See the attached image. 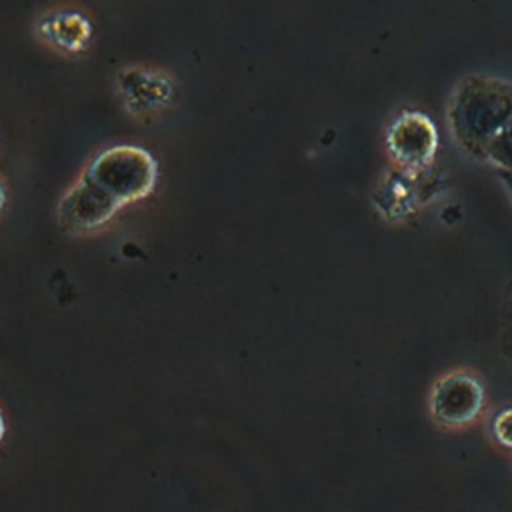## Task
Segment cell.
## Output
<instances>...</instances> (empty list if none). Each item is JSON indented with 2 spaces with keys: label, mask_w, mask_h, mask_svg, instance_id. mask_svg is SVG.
<instances>
[{
  "label": "cell",
  "mask_w": 512,
  "mask_h": 512,
  "mask_svg": "<svg viewBox=\"0 0 512 512\" xmlns=\"http://www.w3.org/2000/svg\"><path fill=\"white\" fill-rule=\"evenodd\" d=\"M124 74L126 80H120V86L130 108H138L142 94H146V110L162 106V102L170 98V86L158 74L140 68L124 70Z\"/></svg>",
  "instance_id": "cell-6"
},
{
  "label": "cell",
  "mask_w": 512,
  "mask_h": 512,
  "mask_svg": "<svg viewBox=\"0 0 512 512\" xmlns=\"http://www.w3.org/2000/svg\"><path fill=\"white\" fill-rule=\"evenodd\" d=\"M486 160L496 170L512 172V120L498 132L486 150Z\"/></svg>",
  "instance_id": "cell-7"
},
{
  "label": "cell",
  "mask_w": 512,
  "mask_h": 512,
  "mask_svg": "<svg viewBox=\"0 0 512 512\" xmlns=\"http://www.w3.org/2000/svg\"><path fill=\"white\" fill-rule=\"evenodd\" d=\"M448 126L456 144L470 156L486 160V150L512 120V82L470 74L452 90Z\"/></svg>",
  "instance_id": "cell-1"
},
{
  "label": "cell",
  "mask_w": 512,
  "mask_h": 512,
  "mask_svg": "<svg viewBox=\"0 0 512 512\" xmlns=\"http://www.w3.org/2000/svg\"><path fill=\"white\" fill-rule=\"evenodd\" d=\"M386 144L396 162L404 166H422L434 156L438 134L428 116L410 110L402 112L392 122L386 134Z\"/></svg>",
  "instance_id": "cell-4"
},
{
  "label": "cell",
  "mask_w": 512,
  "mask_h": 512,
  "mask_svg": "<svg viewBox=\"0 0 512 512\" xmlns=\"http://www.w3.org/2000/svg\"><path fill=\"white\" fill-rule=\"evenodd\" d=\"M500 342L504 356L512 362V282L506 288L502 300V316H500Z\"/></svg>",
  "instance_id": "cell-8"
},
{
  "label": "cell",
  "mask_w": 512,
  "mask_h": 512,
  "mask_svg": "<svg viewBox=\"0 0 512 512\" xmlns=\"http://www.w3.org/2000/svg\"><path fill=\"white\" fill-rule=\"evenodd\" d=\"M492 434L504 448H512V408H504L494 416Z\"/></svg>",
  "instance_id": "cell-9"
},
{
  "label": "cell",
  "mask_w": 512,
  "mask_h": 512,
  "mask_svg": "<svg viewBox=\"0 0 512 512\" xmlns=\"http://www.w3.org/2000/svg\"><path fill=\"white\" fill-rule=\"evenodd\" d=\"M484 400V384L476 374L452 370L432 386L430 414L446 428H462L482 414Z\"/></svg>",
  "instance_id": "cell-3"
},
{
  "label": "cell",
  "mask_w": 512,
  "mask_h": 512,
  "mask_svg": "<svg viewBox=\"0 0 512 512\" xmlns=\"http://www.w3.org/2000/svg\"><path fill=\"white\" fill-rule=\"evenodd\" d=\"M82 178L122 206L152 190L156 182V164L144 148L120 144L102 150L88 164Z\"/></svg>",
  "instance_id": "cell-2"
},
{
  "label": "cell",
  "mask_w": 512,
  "mask_h": 512,
  "mask_svg": "<svg viewBox=\"0 0 512 512\" xmlns=\"http://www.w3.org/2000/svg\"><path fill=\"white\" fill-rule=\"evenodd\" d=\"M38 34L58 50L76 54L86 50L92 38V24L76 10H60L38 22Z\"/></svg>",
  "instance_id": "cell-5"
},
{
  "label": "cell",
  "mask_w": 512,
  "mask_h": 512,
  "mask_svg": "<svg viewBox=\"0 0 512 512\" xmlns=\"http://www.w3.org/2000/svg\"><path fill=\"white\" fill-rule=\"evenodd\" d=\"M496 174H498L502 186L506 188V192H508V196H510V200H512V172H508V170H496Z\"/></svg>",
  "instance_id": "cell-10"
}]
</instances>
